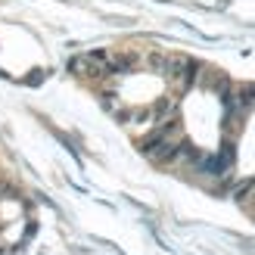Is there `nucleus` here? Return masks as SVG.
<instances>
[{"label":"nucleus","instance_id":"1","mask_svg":"<svg viewBox=\"0 0 255 255\" xmlns=\"http://www.w3.org/2000/svg\"><path fill=\"white\" fill-rule=\"evenodd\" d=\"M199 69H202V66H199L193 56H187V53H168L162 75H165V78H168V84L174 87V94H184V91H190V87L196 84Z\"/></svg>","mask_w":255,"mask_h":255},{"label":"nucleus","instance_id":"2","mask_svg":"<svg viewBox=\"0 0 255 255\" xmlns=\"http://www.w3.org/2000/svg\"><path fill=\"white\" fill-rule=\"evenodd\" d=\"M69 69L84 81H103L109 78V69H106V50H94V53H81L69 62Z\"/></svg>","mask_w":255,"mask_h":255},{"label":"nucleus","instance_id":"3","mask_svg":"<svg viewBox=\"0 0 255 255\" xmlns=\"http://www.w3.org/2000/svg\"><path fill=\"white\" fill-rule=\"evenodd\" d=\"M137 66V53L131 50H106V69L109 75H128Z\"/></svg>","mask_w":255,"mask_h":255},{"label":"nucleus","instance_id":"4","mask_svg":"<svg viewBox=\"0 0 255 255\" xmlns=\"http://www.w3.org/2000/svg\"><path fill=\"white\" fill-rule=\"evenodd\" d=\"M231 103L240 112H252L255 109V81H243L231 91Z\"/></svg>","mask_w":255,"mask_h":255},{"label":"nucleus","instance_id":"5","mask_svg":"<svg viewBox=\"0 0 255 255\" xmlns=\"http://www.w3.org/2000/svg\"><path fill=\"white\" fill-rule=\"evenodd\" d=\"M174 109H177V97H174V94H165V97L156 100V106H152V119H156V122H165V119L174 116Z\"/></svg>","mask_w":255,"mask_h":255},{"label":"nucleus","instance_id":"6","mask_svg":"<svg viewBox=\"0 0 255 255\" xmlns=\"http://www.w3.org/2000/svg\"><path fill=\"white\" fill-rule=\"evenodd\" d=\"M165 59H168V53H162V50H149V53H146L149 69H156L159 75H162V69H165Z\"/></svg>","mask_w":255,"mask_h":255},{"label":"nucleus","instance_id":"7","mask_svg":"<svg viewBox=\"0 0 255 255\" xmlns=\"http://www.w3.org/2000/svg\"><path fill=\"white\" fill-rule=\"evenodd\" d=\"M100 103H103L106 112H119V109H122V106H119V100H116V94H109V91H106V94H100Z\"/></svg>","mask_w":255,"mask_h":255},{"label":"nucleus","instance_id":"8","mask_svg":"<svg viewBox=\"0 0 255 255\" xmlns=\"http://www.w3.org/2000/svg\"><path fill=\"white\" fill-rule=\"evenodd\" d=\"M0 196H3V199H12V196H16V187L3 184V187H0Z\"/></svg>","mask_w":255,"mask_h":255}]
</instances>
